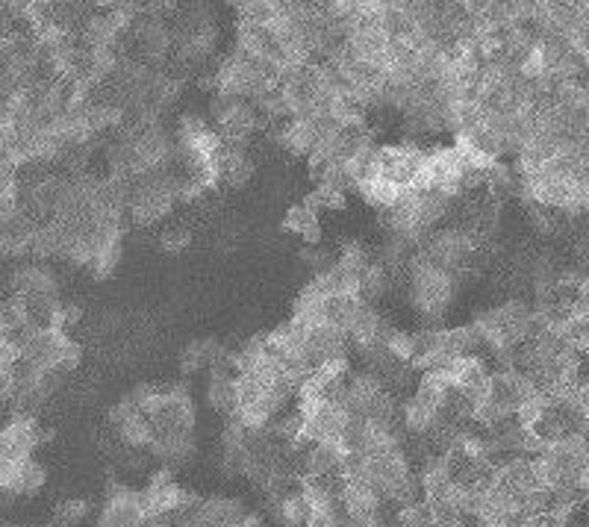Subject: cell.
<instances>
[{
	"instance_id": "cell-16",
	"label": "cell",
	"mask_w": 589,
	"mask_h": 527,
	"mask_svg": "<svg viewBox=\"0 0 589 527\" xmlns=\"http://www.w3.org/2000/svg\"><path fill=\"white\" fill-rule=\"evenodd\" d=\"M301 498L307 501L310 516H339L342 513V477H301Z\"/></svg>"
},
{
	"instance_id": "cell-32",
	"label": "cell",
	"mask_w": 589,
	"mask_h": 527,
	"mask_svg": "<svg viewBox=\"0 0 589 527\" xmlns=\"http://www.w3.org/2000/svg\"><path fill=\"white\" fill-rule=\"evenodd\" d=\"M192 242H195V236H192V230L186 227V224H165L160 230V236H157V245H160L162 254H168V257H177V254H183V251H189L192 248Z\"/></svg>"
},
{
	"instance_id": "cell-14",
	"label": "cell",
	"mask_w": 589,
	"mask_h": 527,
	"mask_svg": "<svg viewBox=\"0 0 589 527\" xmlns=\"http://www.w3.org/2000/svg\"><path fill=\"white\" fill-rule=\"evenodd\" d=\"M492 480L507 495H513L519 501V507H522V501L528 495H534L536 489H539V480H536L534 460L531 457H504V460H498L495 469H492Z\"/></svg>"
},
{
	"instance_id": "cell-41",
	"label": "cell",
	"mask_w": 589,
	"mask_h": 527,
	"mask_svg": "<svg viewBox=\"0 0 589 527\" xmlns=\"http://www.w3.org/2000/svg\"><path fill=\"white\" fill-rule=\"evenodd\" d=\"M569 527H589V522L587 519H578V516H575V519H572V525Z\"/></svg>"
},
{
	"instance_id": "cell-35",
	"label": "cell",
	"mask_w": 589,
	"mask_h": 527,
	"mask_svg": "<svg viewBox=\"0 0 589 527\" xmlns=\"http://www.w3.org/2000/svg\"><path fill=\"white\" fill-rule=\"evenodd\" d=\"M298 263L304 265L310 274H322L327 268H333L336 265V257H333V251L330 248H324V245H301V251H298Z\"/></svg>"
},
{
	"instance_id": "cell-17",
	"label": "cell",
	"mask_w": 589,
	"mask_h": 527,
	"mask_svg": "<svg viewBox=\"0 0 589 527\" xmlns=\"http://www.w3.org/2000/svg\"><path fill=\"white\" fill-rule=\"evenodd\" d=\"M148 454L165 469H183L198 457V436L195 433H157Z\"/></svg>"
},
{
	"instance_id": "cell-12",
	"label": "cell",
	"mask_w": 589,
	"mask_h": 527,
	"mask_svg": "<svg viewBox=\"0 0 589 527\" xmlns=\"http://www.w3.org/2000/svg\"><path fill=\"white\" fill-rule=\"evenodd\" d=\"M536 392V383L519 369H492L489 377V392L486 398H492L495 404H501L507 413L516 416V410Z\"/></svg>"
},
{
	"instance_id": "cell-13",
	"label": "cell",
	"mask_w": 589,
	"mask_h": 527,
	"mask_svg": "<svg viewBox=\"0 0 589 527\" xmlns=\"http://www.w3.org/2000/svg\"><path fill=\"white\" fill-rule=\"evenodd\" d=\"M218 165H221V186L227 192H245L254 177H257V162L248 154V145H233V142H221L218 148Z\"/></svg>"
},
{
	"instance_id": "cell-19",
	"label": "cell",
	"mask_w": 589,
	"mask_h": 527,
	"mask_svg": "<svg viewBox=\"0 0 589 527\" xmlns=\"http://www.w3.org/2000/svg\"><path fill=\"white\" fill-rule=\"evenodd\" d=\"M36 227H39V221L30 218L24 210L12 212V215L0 224V257L15 260V257L30 254V239H33Z\"/></svg>"
},
{
	"instance_id": "cell-9",
	"label": "cell",
	"mask_w": 589,
	"mask_h": 527,
	"mask_svg": "<svg viewBox=\"0 0 589 527\" xmlns=\"http://www.w3.org/2000/svg\"><path fill=\"white\" fill-rule=\"evenodd\" d=\"M319 127H322V121H316V118H289L283 124H268L266 139L271 145H277L280 151H286L289 157L310 159L316 139H319Z\"/></svg>"
},
{
	"instance_id": "cell-30",
	"label": "cell",
	"mask_w": 589,
	"mask_h": 527,
	"mask_svg": "<svg viewBox=\"0 0 589 527\" xmlns=\"http://www.w3.org/2000/svg\"><path fill=\"white\" fill-rule=\"evenodd\" d=\"M30 324H33V318H30V310H27V301L24 298L9 295V298L0 301V330L6 336H18Z\"/></svg>"
},
{
	"instance_id": "cell-36",
	"label": "cell",
	"mask_w": 589,
	"mask_h": 527,
	"mask_svg": "<svg viewBox=\"0 0 589 527\" xmlns=\"http://www.w3.org/2000/svg\"><path fill=\"white\" fill-rule=\"evenodd\" d=\"M80 321H83V307H80V304H74V301H62V304H59V310L54 313V318L48 321V327L68 333V330H71V327H77Z\"/></svg>"
},
{
	"instance_id": "cell-1",
	"label": "cell",
	"mask_w": 589,
	"mask_h": 527,
	"mask_svg": "<svg viewBox=\"0 0 589 527\" xmlns=\"http://www.w3.org/2000/svg\"><path fill=\"white\" fill-rule=\"evenodd\" d=\"M463 286L466 283L460 277L425 263L416 254L404 274V298H407L413 316L419 318V327H442L451 307L457 304Z\"/></svg>"
},
{
	"instance_id": "cell-26",
	"label": "cell",
	"mask_w": 589,
	"mask_h": 527,
	"mask_svg": "<svg viewBox=\"0 0 589 527\" xmlns=\"http://www.w3.org/2000/svg\"><path fill=\"white\" fill-rule=\"evenodd\" d=\"M115 433H118V439H121V445L127 451H148L151 442H154V436H157L154 424H151V419L145 413L127 416L124 422L115 427Z\"/></svg>"
},
{
	"instance_id": "cell-37",
	"label": "cell",
	"mask_w": 589,
	"mask_h": 527,
	"mask_svg": "<svg viewBox=\"0 0 589 527\" xmlns=\"http://www.w3.org/2000/svg\"><path fill=\"white\" fill-rule=\"evenodd\" d=\"M83 366V345L80 342H68L65 345V351L59 354V360H56V374H62V377H68V374H74V371Z\"/></svg>"
},
{
	"instance_id": "cell-28",
	"label": "cell",
	"mask_w": 589,
	"mask_h": 527,
	"mask_svg": "<svg viewBox=\"0 0 589 527\" xmlns=\"http://www.w3.org/2000/svg\"><path fill=\"white\" fill-rule=\"evenodd\" d=\"M363 298L360 295H336V298H327L324 301V321H330L333 327H339L345 336L354 324V318L360 316L363 310Z\"/></svg>"
},
{
	"instance_id": "cell-3",
	"label": "cell",
	"mask_w": 589,
	"mask_h": 527,
	"mask_svg": "<svg viewBox=\"0 0 589 527\" xmlns=\"http://www.w3.org/2000/svg\"><path fill=\"white\" fill-rule=\"evenodd\" d=\"M145 416L151 419L157 433H195L198 404L189 386L177 383L171 389H160V395L145 407Z\"/></svg>"
},
{
	"instance_id": "cell-7",
	"label": "cell",
	"mask_w": 589,
	"mask_h": 527,
	"mask_svg": "<svg viewBox=\"0 0 589 527\" xmlns=\"http://www.w3.org/2000/svg\"><path fill=\"white\" fill-rule=\"evenodd\" d=\"M54 430L42 427L39 419L30 416H9L6 424H0V460L21 463L36 454L39 445L51 442Z\"/></svg>"
},
{
	"instance_id": "cell-34",
	"label": "cell",
	"mask_w": 589,
	"mask_h": 527,
	"mask_svg": "<svg viewBox=\"0 0 589 527\" xmlns=\"http://www.w3.org/2000/svg\"><path fill=\"white\" fill-rule=\"evenodd\" d=\"M386 351L398 360V363H413L416 357V339L410 330H401V327H392L389 336H386Z\"/></svg>"
},
{
	"instance_id": "cell-11",
	"label": "cell",
	"mask_w": 589,
	"mask_h": 527,
	"mask_svg": "<svg viewBox=\"0 0 589 527\" xmlns=\"http://www.w3.org/2000/svg\"><path fill=\"white\" fill-rule=\"evenodd\" d=\"M348 457L351 454L342 442H316L307 445L292 463L301 477H342Z\"/></svg>"
},
{
	"instance_id": "cell-39",
	"label": "cell",
	"mask_w": 589,
	"mask_h": 527,
	"mask_svg": "<svg viewBox=\"0 0 589 527\" xmlns=\"http://www.w3.org/2000/svg\"><path fill=\"white\" fill-rule=\"evenodd\" d=\"M239 527H266V516H263L260 510H251V513L245 516V522Z\"/></svg>"
},
{
	"instance_id": "cell-8",
	"label": "cell",
	"mask_w": 589,
	"mask_h": 527,
	"mask_svg": "<svg viewBox=\"0 0 589 527\" xmlns=\"http://www.w3.org/2000/svg\"><path fill=\"white\" fill-rule=\"evenodd\" d=\"M339 501H342V516L354 525H369L386 513L380 492L369 480H360V477H342Z\"/></svg>"
},
{
	"instance_id": "cell-29",
	"label": "cell",
	"mask_w": 589,
	"mask_h": 527,
	"mask_svg": "<svg viewBox=\"0 0 589 527\" xmlns=\"http://www.w3.org/2000/svg\"><path fill=\"white\" fill-rule=\"evenodd\" d=\"M392 289H395V280H392V274L383 265L372 263V268L360 277V298L366 304H372V307H377Z\"/></svg>"
},
{
	"instance_id": "cell-31",
	"label": "cell",
	"mask_w": 589,
	"mask_h": 527,
	"mask_svg": "<svg viewBox=\"0 0 589 527\" xmlns=\"http://www.w3.org/2000/svg\"><path fill=\"white\" fill-rule=\"evenodd\" d=\"M92 501L89 498H65L54 507L51 525L48 527H80L92 516Z\"/></svg>"
},
{
	"instance_id": "cell-25",
	"label": "cell",
	"mask_w": 589,
	"mask_h": 527,
	"mask_svg": "<svg viewBox=\"0 0 589 527\" xmlns=\"http://www.w3.org/2000/svg\"><path fill=\"white\" fill-rule=\"evenodd\" d=\"M442 348L451 360H460V357L481 354L483 342L472 324H454V327H442Z\"/></svg>"
},
{
	"instance_id": "cell-15",
	"label": "cell",
	"mask_w": 589,
	"mask_h": 527,
	"mask_svg": "<svg viewBox=\"0 0 589 527\" xmlns=\"http://www.w3.org/2000/svg\"><path fill=\"white\" fill-rule=\"evenodd\" d=\"M307 354H310V363L316 371L330 360L351 357V345H348V336L339 327H333L330 321H319V324L307 327Z\"/></svg>"
},
{
	"instance_id": "cell-21",
	"label": "cell",
	"mask_w": 589,
	"mask_h": 527,
	"mask_svg": "<svg viewBox=\"0 0 589 527\" xmlns=\"http://www.w3.org/2000/svg\"><path fill=\"white\" fill-rule=\"evenodd\" d=\"M280 227H283V233L298 236L304 245H324L322 218H319V212L307 210L304 204H292L283 215Z\"/></svg>"
},
{
	"instance_id": "cell-10",
	"label": "cell",
	"mask_w": 589,
	"mask_h": 527,
	"mask_svg": "<svg viewBox=\"0 0 589 527\" xmlns=\"http://www.w3.org/2000/svg\"><path fill=\"white\" fill-rule=\"evenodd\" d=\"M248 513H251V507L236 495H207V498H201L195 513L180 522H192L198 527H239Z\"/></svg>"
},
{
	"instance_id": "cell-20",
	"label": "cell",
	"mask_w": 589,
	"mask_h": 527,
	"mask_svg": "<svg viewBox=\"0 0 589 527\" xmlns=\"http://www.w3.org/2000/svg\"><path fill=\"white\" fill-rule=\"evenodd\" d=\"M45 486H48V469H45V463L36 460V457H27V460L15 463L3 495H9V498H33Z\"/></svg>"
},
{
	"instance_id": "cell-22",
	"label": "cell",
	"mask_w": 589,
	"mask_h": 527,
	"mask_svg": "<svg viewBox=\"0 0 589 527\" xmlns=\"http://www.w3.org/2000/svg\"><path fill=\"white\" fill-rule=\"evenodd\" d=\"M268 519L274 527H307L310 522V510H307V501L301 498L298 489L280 495V498H271L266 501Z\"/></svg>"
},
{
	"instance_id": "cell-6",
	"label": "cell",
	"mask_w": 589,
	"mask_h": 527,
	"mask_svg": "<svg viewBox=\"0 0 589 527\" xmlns=\"http://www.w3.org/2000/svg\"><path fill=\"white\" fill-rule=\"evenodd\" d=\"M162 6H148V12H142L133 24V39H136V48H139V59L148 62V65H162L171 59V51H174V24L165 18L160 12Z\"/></svg>"
},
{
	"instance_id": "cell-23",
	"label": "cell",
	"mask_w": 589,
	"mask_h": 527,
	"mask_svg": "<svg viewBox=\"0 0 589 527\" xmlns=\"http://www.w3.org/2000/svg\"><path fill=\"white\" fill-rule=\"evenodd\" d=\"M121 260H124V230H112V233H107L101 239L98 254H95V260L89 265L92 280H98V283L112 280L115 271L121 268Z\"/></svg>"
},
{
	"instance_id": "cell-18",
	"label": "cell",
	"mask_w": 589,
	"mask_h": 527,
	"mask_svg": "<svg viewBox=\"0 0 589 527\" xmlns=\"http://www.w3.org/2000/svg\"><path fill=\"white\" fill-rule=\"evenodd\" d=\"M204 401L213 410L215 416L230 419L239 410V386H236V374L227 369L207 371V386H204Z\"/></svg>"
},
{
	"instance_id": "cell-4",
	"label": "cell",
	"mask_w": 589,
	"mask_h": 527,
	"mask_svg": "<svg viewBox=\"0 0 589 527\" xmlns=\"http://www.w3.org/2000/svg\"><path fill=\"white\" fill-rule=\"evenodd\" d=\"M207 118L215 127V133L221 136V142H233V145H248L251 136L263 127L257 109L248 101H233L224 95H213L207 106Z\"/></svg>"
},
{
	"instance_id": "cell-27",
	"label": "cell",
	"mask_w": 589,
	"mask_h": 527,
	"mask_svg": "<svg viewBox=\"0 0 589 527\" xmlns=\"http://www.w3.org/2000/svg\"><path fill=\"white\" fill-rule=\"evenodd\" d=\"M375 263V251L363 242V239H345L339 245V254H336V265L345 271V274H354V277H363L369 268Z\"/></svg>"
},
{
	"instance_id": "cell-40",
	"label": "cell",
	"mask_w": 589,
	"mask_h": 527,
	"mask_svg": "<svg viewBox=\"0 0 589 527\" xmlns=\"http://www.w3.org/2000/svg\"><path fill=\"white\" fill-rule=\"evenodd\" d=\"M139 527H174L168 519H145Z\"/></svg>"
},
{
	"instance_id": "cell-2",
	"label": "cell",
	"mask_w": 589,
	"mask_h": 527,
	"mask_svg": "<svg viewBox=\"0 0 589 527\" xmlns=\"http://www.w3.org/2000/svg\"><path fill=\"white\" fill-rule=\"evenodd\" d=\"M213 80L215 95H224L233 101H248V104H254L260 95L277 89V74L268 65L239 53L236 48L215 62Z\"/></svg>"
},
{
	"instance_id": "cell-33",
	"label": "cell",
	"mask_w": 589,
	"mask_h": 527,
	"mask_svg": "<svg viewBox=\"0 0 589 527\" xmlns=\"http://www.w3.org/2000/svg\"><path fill=\"white\" fill-rule=\"evenodd\" d=\"M525 221H528L531 233L539 239H557V212L531 204V207H525Z\"/></svg>"
},
{
	"instance_id": "cell-38",
	"label": "cell",
	"mask_w": 589,
	"mask_h": 527,
	"mask_svg": "<svg viewBox=\"0 0 589 527\" xmlns=\"http://www.w3.org/2000/svg\"><path fill=\"white\" fill-rule=\"evenodd\" d=\"M15 398V371L0 374V407H9Z\"/></svg>"
},
{
	"instance_id": "cell-5",
	"label": "cell",
	"mask_w": 589,
	"mask_h": 527,
	"mask_svg": "<svg viewBox=\"0 0 589 527\" xmlns=\"http://www.w3.org/2000/svg\"><path fill=\"white\" fill-rule=\"evenodd\" d=\"M104 507L95 519V527H139L148 513H145V498L142 489L127 486L118 480L115 472H107V486H104Z\"/></svg>"
},
{
	"instance_id": "cell-24",
	"label": "cell",
	"mask_w": 589,
	"mask_h": 527,
	"mask_svg": "<svg viewBox=\"0 0 589 527\" xmlns=\"http://www.w3.org/2000/svg\"><path fill=\"white\" fill-rule=\"evenodd\" d=\"M354 192H357L369 207H375L377 212H386L398 198H401L404 186H398V183H392V180H386V177H380V174H369L366 180H360V183L354 186Z\"/></svg>"
}]
</instances>
